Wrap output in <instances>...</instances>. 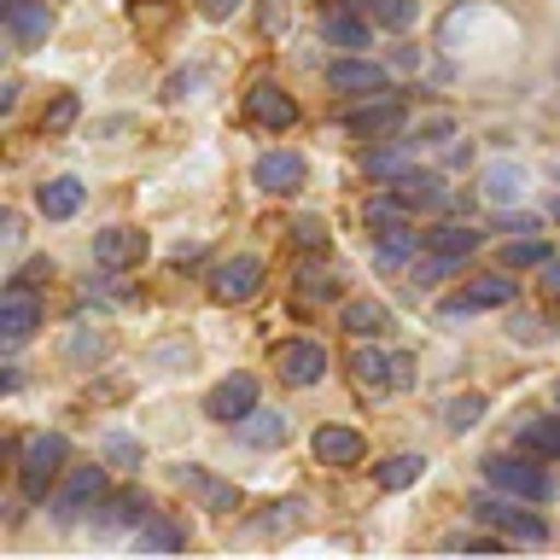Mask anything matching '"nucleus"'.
Here are the masks:
<instances>
[{
  "instance_id": "nucleus-9",
  "label": "nucleus",
  "mask_w": 560,
  "mask_h": 560,
  "mask_svg": "<svg viewBox=\"0 0 560 560\" xmlns=\"http://www.w3.org/2000/svg\"><path fill=\"white\" fill-rule=\"evenodd\" d=\"M252 409H257V374H228L205 392V420H222V427H240Z\"/></svg>"
},
{
  "instance_id": "nucleus-26",
  "label": "nucleus",
  "mask_w": 560,
  "mask_h": 560,
  "mask_svg": "<svg viewBox=\"0 0 560 560\" xmlns=\"http://www.w3.org/2000/svg\"><path fill=\"white\" fill-rule=\"evenodd\" d=\"M420 472H427V455L402 450V455H385V462L374 467V485L380 490H409V485H420Z\"/></svg>"
},
{
  "instance_id": "nucleus-24",
  "label": "nucleus",
  "mask_w": 560,
  "mask_h": 560,
  "mask_svg": "<svg viewBox=\"0 0 560 560\" xmlns=\"http://www.w3.org/2000/svg\"><path fill=\"white\" fill-rule=\"evenodd\" d=\"M392 192H397V199L409 205V210H432V217H438V210H450L444 182H438V175H420V170H409L402 182H392Z\"/></svg>"
},
{
  "instance_id": "nucleus-13",
  "label": "nucleus",
  "mask_w": 560,
  "mask_h": 560,
  "mask_svg": "<svg viewBox=\"0 0 560 560\" xmlns=\"http://www.w3.org/2000/svg\"><path fill=\"white\" fill-rule=\"evenodd\" d=\"M245 117H252L257 129H269V135H287L298 122V100L280 82H252V94H245Z\"/></svg>"
},
{
  "instance_id": "nucleus-41",
  "label": "nucleus",
  "mask_w": 560,
  "mask_h": 560,
  "mask_svg": "<svg viewBox=\"0 0 560 560\" xmlns=\"http://www.w3.org/2000/svg\"><path fill=\"white\" fill-rule=\"evenodd\" d=\"M298 514H304V502H298V497H287V502H275V508H269V520H262L257 532H292V525H298Z\"/></svg>"
},
{
  "instance_id": "nucleus-39",
  "label": "nucleus",
  "mask_w": 560,
  "mask_h": 560,
  "mask_svg": "<svg viewBox=\"0 0 560 560\" xmlns=\"http://www.w3.org/2000/svg\"><path fill=\"white\" fill-rule=\"evenodd\" d=\"M77 112H82V100H77V94H59V100H52V105H47V117H42V129H52V135H65V129H70V122H77Z\"/></svg>"
},
{
  "instance_id": "nucleus-7",
  "label": "nucleus",
  "mask_w": 560,
  "mask_h": 560,
  "mask_svg": "<svg viewBox=\"0 0 560 560\" xmlns=\"http://www.w3.org/2000/svg\"><path fill=\"white\" fill-rule=\"evenodd\" d=\"M0 24H7L18 52H35L52 35V7L47 0H0Z\"/></svg>"
},
{
  "instance_id": "nucleus-33",
  "label": "nucleus",
  "mask_w": 560,
  "mask_h": 560,
  "mask_svg": "<svg viewBox=\"0 0 560 560\" xmlns=\"http://www.w3.org/2000/svg\"><path fill=\"white\" fill-rule=\"evenodd\" d=\"M357 7L374 18V24H385V30H409L415 12H420V0H357Z\"/></svg>"
},
{
  "instance_id": "nucleus-12",
  "label": "nucleus",
  "mask_w": 560,
  "mask_h": 560,
  "mask_svg": "<svg viewBox=\"0 0 560 560\" xmlns=\"http://www.w3.org/2000/svg\"><path fill=\"white\" fill-rule=\"evenodd\" d=\"M152 252V240L140 234V228H100L94 234V262L105 275H117V269H140Z\"/></svg>"
},
{
  "instance_id": "nucleus-23",
  "label": "nucleus",
  "mask_w": 560,
  "mask_h": 560,
  "mask_svg": "<svg viewBox=\"0 0 560 560\" xmlns=\"http://www.w3.org/2000/svg\"><path fill=\"white\" fill-rule=\"evenodd\" d=\"M322 42L327 47H345V52H362V47H374V30H368V18L339 7V12L322 18Z\"/></svg>"
},
{
  "instance_id": "nucleus-8",
  "label": "nucleus",
  "mask_w": 560,
  "mask_h": 560,
  "mask_svg": "<svg viewBox=\"0 0 560 560\" xmlns=\"http://www.w3.org/2000/svg\"><path fill=\"white\" fill-rule=\"evenodd\" d=\"M257 287H262V257H252V252L222 257L210 269V298L217 304H245V298H257Z\"/></svg>"
},
{
  "instance_id": "nucleus-43",
  "label": "nucleus",
  "mask_w": 560,
  "mask_h": 560,
  "mask_svg": "<svg viewBox=\"0 0 560 560\" xmlns=\"http://www.w3.org/2000/svg\"><path fill=\"white\" fill-rule=\"evenodd\" d=\"M245 7V0H199V12L210 18V24H228V18H234Z\"/></svg>"
},
{
  "instance_id": "nucleus-16",
  "label": "nucleus",
  "mask_w": 560,
  "mask_h": 560,
  "mask_svg": "<svg viewBox=\"0 0 560 560\" xmlns=\"http://www.w3.org/2000/svg\"><path fill=\"white\" fill-rule=\"evenodd\" d=\"M310 450H315V462L322 467H362V455H368V444H362V432H350V427H315L310 432Z\"/></svg>"
},
{
  "instance_id": "nucleus-15",
  "label": "nucleus",
  "mask_w": 560,
  "mask_h": 560,
  "mask_svg": "<svg viewBox=\"0 0 560 560\" xmlns=\"http://www.w3.org/2000/svg\"><path fill=\"white\" fill-rule=\"evenodd\" d=\"M275 368H280V380H287V385H322L327 380V350L315 339H287V345H280V357H275Z\"/></svg>"
},
{
  "instance_id": "nucleus-6",
  "label": "nucleus",
  "mask_w": 560,
  "mask_h": 560,
  "mask_svg": "<svg viewBox=\"0 0 560 560\" xmlns=\"http://www.w3.org/2000/svg\"><path fill=\"white\" fill-rule=\"evenodd\" d=\"M327 88L332 94H357V100H385L392 94V77H385V65L362 59V52H345V59L327 65Z\"/></svg>"
},
{
  "instance_id": "nucleus-17",
  "label": "nucleus",
  "mask_w": 560,
  "mask_h": 560,
  "mask_svg": "<svg viewBox=\"0 0 560 560\" xmlns=\"http://www.w3.org/2000/svg\"><path fill=\"white\" fill-rule=\"evenodd\" d=\"M234 438L245 450H275V444H287V438H292V415L287 409H262V402H257V409L234 427Z\"/></svg>"
},
{
  "instance_id": "nucleus-28",
  "label": "nucleus",
  "mask_w": 560,
  "mask_h": 560,
  "mask_svg": "<svg viewBox=\"0 0 560 560\" xmlns=\"http://www.w3.org/2000/svg\"><path fill=\"white\" fill-rule=\"evenodd\" d=\"M362 170H368V175H380V182H402V175H409V147H402V140L368 147V152H362Z\"/></svg>"
},
{
  "instance_id": "nucleus-47",
  "label": "nucleus",
  "mask_w": 560,
  "mask_h": 560,
  "mask_svg": "<svg viewBox=\"0 0 560 560\" xmlns=\"http://www.w3.org/2000/svg\"><path fill=\"white\" fill-rule=\"evenodd\" d=\"M555 402H560V392H555Z\"/></svg>"
},
{
  "instance_id": "nucleus-18",
  "label": "nucleus",
  "mask_w": 560,
  "mask_h": 560,
  "mask_svg": "<svg viewBox=\"0 0 560 560\" xmlns=\"http://www.w3.org/2000/svg\"><path fill=\"white\" fill-rule=\"evenodd\" d=\"M514 450L542 455V462H560V420L555 415H520L514 420Z\"/></svg>"
},
{
  "instance_id": "nucleus-10",
  "label": "nucleus",
  "mask_w": 560,
  "mask_h": 560,
  "mask_svg": "<svg viewBox=\"0 0 560 560\" xmlns=\"http://www.w3.org/2000/svg\"><path fill=\"white\" fill-rule=\"evenodd\" d=\"M42 327V298H35V287H24V280L12 275V287H7V298H0V345H24L30 332Z\"/></svg>"
},
{
  "instance_id": "nucleus-1",
  "label": "nucleus",
  "mask_w": 560,
  "mask_h": 560,
  "mask_svg": "<svg viewBox=\"0 0 560 560\" xmlns=\"http://www.w3.org/2000/svg\"><path fill=\"white\" fill-rule=\"evenodd\" d=\"M479 472H485V485H490V490H502V497H520V502H532V508L555 502V490H560V485H555V472L542 467V455H525V450L485 455Z\"/></svg>"
},
{
  "instance_id": "nucleus-42",
  "label": "nucleus",
  "mask_w": 560,
  "mask_h": 560,
  "mask_svg": "<svg viewBox=\"0 0 560 560\" xmlns=\"http://www.w3.org/2000/svg\"><path fill=\"white\" fill-rule=\"evenodd\" d=\"M70 357H77V362L105 357V332H70Z\"/></svg>"
},
{
  "instance_id": "nucleus-31",
  "label": "nucleus",
  "mask_w": 560,
  "mask_h": 560,
  "mask_svg": "<svg viewBox=\"0 0 560 560\" xmlns=\"http://www.w3.org/2000/svg\"><path fill=\"white\" fill-rule=\"evenodd\" d=\"M397 362L402 357H385V350H357V357H350V374L380 392V385H397Z\"/></svg>"
},
{
  "instance_id": "nucleus-37",
  "label": "nucleus",
  "mask_w": 560,
  "mask_h": 560,
  "mask_svg": "<svg viewBox=\"0 0 560 560\" xmlns=\"http://www.w3.org/2000/svg\"><path fill=\"white\" fill-rule=\"evenodd\" d=\"M292 245H298V252H310V257H327V228L315 217H298L292 222Z\"/></svg>"
},
{
  "instance_id": "nucleus-21",
  "label": "nucleus",
  "mask_w": 560,
  "mask_h": 560,
  "mask_svg": "<svg viewBox=\"0 0 560 560\" xmlns=\"http://www.w3.org/2000/svg\"><path fill=\"white\" fill-rule=\"evenodd\" d=\"M339 327L357 332V339H380V332L392 327V310H385L380 298H345V304H339Z\"/></svg>"
},
{
  "instance_id": "nucleus-3",
  "label": "nucleus",
  "mask_w": 560,
  "mask_h": 560,
  "mask_svg": "<svg viewBox=\"0 0 560 560\" xmlns=\"http://www.w3.org/2000/svg\"><path fill=\"white\" fill-rule=\"evenodd\" d=\"M467 514L479 520V525H490L497 537L520 542V549H537V542H549V520L532 514V502L502 497V490H490V497H472V502H467Z\"/></svg>"
},
{
  "instance_id": "nucleus-40",
  "label": "nucleus",
  "mask_w": 560,
  "mask_h": 560,
  "mask_svg": "<svg viewBox=\"0 0 560 560\" xmlns=\"http://www.w3.org/2000/svg\"><path fill=\"white\" fill-rule=\"evenodd\" d=\"M502 542H508V537H467V532H450L444 549H450V555H497Z\"/></svg>"
},
{
  "instance_id": "nucleus-27",
  "label": "nucleus",
  "mask_w": 560,
  "mask_h": 560,
  "mask_svg": "<svg viewBox=\"0 0 560 560\" xmlns=\"http://www.w3.org/2000/svg\"><path fill=\"white\" fill-rule=\"evenodd\" d=\"M420 245H427V234H415L409 222H397V228H380L374 262H380V269H397V262L409 257V252H420Z\"/></svg>"
},
{
  "instance_id": "nucleus-4",
  "label": "nucleus",
  "mask_w": 560,
  "mask_h": 560,
  "mask_svg": "<svg viewBox=\"0 0 560 560\" xmlns=\"http://www.w3.org/2000/svg\"><path fill=\"white\" fill-rule=\"evenodd\" d=\"M105 497H112L105 467H70L65 485L47 497V508H52V520H59V525H77V520H88V514H100Z\"/></svg>"
},
{
  "instance_id": "nucleus-30",
  "label": "nucleus",
  "mask_w": 560,
  "mask_h": 560,
  "mask_svg": "<svg viewBox=\"0 0 560 560\" xmlns=\"http://www.w3.org/2000/svg\"><path fill=\"white\" fill-rule=\"evenodd\" d=\"M520 187H525V175H520V164H508V158H497V164L485 170V199L490 205H520Z\"/></svg>"
},
{
  "instance_id": "nucleus-2",
  "label": "nucleus",
  "mask_w": 560,
  "mask_h": 560,
  "mask_svg": "<svg viewBox=\"0 0 560 560\" xmlns=\"http://www.w3.org/2000/svg\"><path fill=\"white\" fill-rule=\"evenodd\" d=\"M65 472H70L65 432H35V438L18 444V490H24L30 502H47L52 490L65 485Z\"/></svg>"
},
{
  "instance_id": "nucleus-35",
  "label": "nucleus",
  "mask_w": 560,
  "mask_h": 560,
  "mask_svg": "<svg viewBox=\"0 0 560 560\" xmlns=\"http://www.w3.org/2000/svg\"><path fill=\"white\" fill-rule=\"evenodd\" d=\"M105 462L122 467V472H140V467H147V450H140L129 432H112V438H105Z\"/></svg>"
},
{
  "instance_id": "nucleus-32",
  "label": "nucleus",
  "mask_w": 560,
  "mask_h": 560,
  "mask_svg": "<svg viewBox=\"0 0 560 560\" xmlns=\"http://www.w3.org/2000/svg\"><path fill=\"white\" fill-rule=\"evenodd\" d=\"M298 298H315V304H322V298H339V280H332V269L322 257L298 262Z\"/></svg>"
},
{
  "instance_id": "nucleus-34",
  "label": "nucleus",
  "mask_w": 560,
  "mask_h": 560,
  "mask_svg": "<svg viewBox=\"0 0 560 560\" xmlns=\"http://www.w3.org/2000/svg\"><path fill=\"white\" fill-rule=\"evenodd\" d=\"M485 409H490L485 392H467V397H455L450 409H444V427H450V432H472V427L485 420Z\"/></svg>"
},
{
  "instance_id": "nucleus-46",
  "label": "nucleus",
  "mask_w": 560,
  "mask_h": 560,
  "mask_svg": "<svg viewBox=\"0 0 560 560\" xmlns=\"http://www.w3.org/2000/svg\"><path fill=\"white\" fill-rule=\"evenodd\" d=\"M549 217H560V192H555V199H549Z\"/></svg>"
},
{
  "instance_id": "nucleus-11",
  "label": "nucleus",
  "mask_w": 560,
  "mask_h": 560,
  "mask_svg": "<svg viewBox=\"0 0 560 560\" xmlns=\"http://www.w3.org/2000/svg\"><path fill=\"white\" fill-rule=\"evenodd\" d=\"M252 182L262 192H275V199H287V192H298L310 182V164H304V152H292V147H275V152H262L257 164H252Z\"/></svg>"
},
{
  "instance_id": "nucleus-29",
  "label": "nucleus",
  "mask_w": 560,
  "mask_h": 560,
  "mask_svg": "<svg viewBox=\"0 0 560 560\" xmlns=\"http://www.w3.org/2000/svg\"><path fill=\"white\" fill-rule=\"evenodd\" d=\"M135 542H140V549H187V525L175 520V514H152L135 532Z\"/></svg>"
},
{
  "instance_id": "nucleus-20",
  "label": "nucleus",
  "mask_w": 560,
  "mask_h": 560,
  "mask_svg": "<svg viewBox=\"0 0 560 560\" xmlns=\"http://www.w3.org/2000/svg\"><path fill=\"white\" fill-rule=\"evenodd\" d=\"M152 520V502L140 497V490H117V497L100 502V532H140V525Z\"/></svg>"
},
{
  "instance_id": "nucleus-14",
  "label": "nucleus",
  "mask_w": 560,
  "mask_h": 560,
  "mask_svg": "<svg viewBox=\"0 0 560 560\" xmlns=\"http://www.w3.org/2000/svg\"><path fill=\"white\" fill-rule=\"evenodd\" d=\"M402 100L397 94H385V100H368L362 112H345V135H357V140H392L402 129Z\"/></svg>"
},
{
  "instance_id": "nucleus-36",
  "label": "nucleus",
  "mask_w": 560,
  "mask_h": 560,
  "mask_svg": "<svg viewBox=\"0 0 560 560\" xmlns=\"http://www.w3.org/2000/svg\"><path fill=\"white\" fill-rule=\"evenodd\" d=\"M508 269H542V262H549L555 252H549V245H542V240H508Z\"/></svg>"
},
{
  "instance_id": "nucleus-22",
  "label": "nucleus",
  "mask_w": 560,
  "mask_h": 560,
  "mask_svg": "<svg viewBox=\"0 0 560 560\" xmlns=\"http://www.w3.org/2000/svg\"><path fill=\"white\" fill-rule=\"evenodd\" d=\"M175 479H182L192 497L210 508V514H234V508H240V490H234V485H217L205 467H192V462H187V467H175Z\"/></svg>"
},
{
  "instance_id": "nucleus-19",
  "label": "nucleus",
  "mask_w": 560,
  "mask_h": 560,
  "mask_svg": "<svg viewBox=\"0 0 560 560\" xmlns=\"http://www.w3.org/2000/svg\"><path fill=\"white\" fill-rule=\"evenodd\" d=\"M82 199H88V192H82L77 175H52V182L35 187V210H42L47 222H70L82 210Z\"/></svg>"
},
{
  "instance_id": "nucleus-38",
  "label": "nucleus",
  "mask_w": 560,
  "mask_h": 560,
  "mask_svg": "<svg viewBox=\"0 0 560 560\" xmlns=\"http://www.w3.org/2000/svg\"><path fill=\"white\" fill-rule=\"evenodd\" d=\"M455 269H462V257H438V252H427V262H415V287H438V280H450Z\"/></svg>"
},
{
  "instance_id": "nucleus-44",
  "label": "nucleus",
  "mask_w": 560,
  "mask_h": 560,
  "mask_svg": "<svg viewBox=\"0 0 560 560\" xmlns=\"http://www.w3.org/2000/svg\"><path fill=\"white\" fill-rule=\"evenodd\" d=\"M537 275H542V292H549V298H560V257H549Z\"/></svg>"
},
{
  "instance_id": "nucleus-45",
  "label": "nucleus",
  "mask_w": 560,
  "mask_h": 560,
  "mask_svg": "<svg viewBox=\"0 0 560 560\" xmlns=\"http://www.w3.org/2000/svg\"><path fill=\"white\" fill-rule=\"evenodd\" d=\"M280 24H287V0H269V7H262V30H280Z\"/></svg>"
},
{
  "instance_id": "nucleus-5",
  "label": "nucleus",
  "mask_w": 560,
  "mask_h": 560,
  "mask_svg": "<svg viewBox=\"0 0 560 560\" xmlns=\"http://www.w3.org/2000/svg\"><path fill=\"white\" fill-rule=\"evenodd\" d=\"M514 298H520V280H508V275H472L462 292H450L444 304H438V315H444V322H462V315L502 310V304H514Z\"/></svg>"
},
{
  "instance_id": "nucleus-25",
  "label": "nucleus",
  "mask_w": 560,
  "mask_h": 560,
  "mask_svg": "<svg viewBox=\"0 0 560 560\" xmlns=\"http://www.w3.org/2000/svg\"><path fill=\"white\" fill-rule=\"evenodd\" d=\"M485 245V234L479 228H467V222H438V228H427V252H438V257H472Z\"/></svg>"
}]
</instances>
